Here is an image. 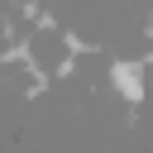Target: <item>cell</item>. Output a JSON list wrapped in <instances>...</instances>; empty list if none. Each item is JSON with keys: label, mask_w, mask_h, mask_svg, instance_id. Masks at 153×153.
Returning a JSON list of instances; mask_svg holds the SVG:
<instances>
[{"label": "cell", "mask_w": 153, "mask_h": 153, "mask_svg": "<svg viewBox=\"0 0 153 153\" xmlns=\"http://www.w3.org/2000/svg\"><path fill=\"white\" fill-rule=\"evenodd\" d=\"M0 81H5L10 96H19V100H38V96L48 91V76L33 67V57H29L24 48H14V53L0 57Z\"/></svg>", "instance_id": "2"}, {"label": "cell", "mask_w": 153, "mask_h": 153, "mask_svg": "<svg viewBox=\"0 0 153 153\" xmlns=\"http://www.w3.org/2000/svg\"><path fill=\"white\" fill-rule=\"evenodd\" d=\"M24 53L33 57V67L48 76V86L53 81H62L72 67H76V53H81V38H76V29L72 24H62V19H43L38 29H33V38L24 43Z\"/></svg>", "instance_id": "1"}]
</instances>
